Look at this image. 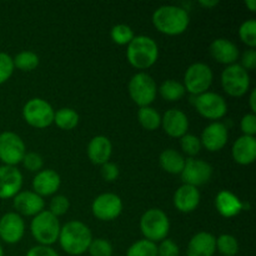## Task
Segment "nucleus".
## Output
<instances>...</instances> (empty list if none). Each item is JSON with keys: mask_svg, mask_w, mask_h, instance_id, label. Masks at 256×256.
I'll return each instance as SVG.
<instances>
[{"mask_svg": "<svg viewBox=\"0 0 256 256\" xmlns=\"http://www.w3.org/2000/svg\"><path fill=\"white\" fill-rule=\"evenodd\" d=\"M152 20L158 32L169 36L182 34L190 24L188 10L178 5H162L158 8Z\"/></svg>", "mask_w": 256, "mask_h": 256, "instance_id": "obj_1", "label": "nucleus"}, {"mask_svg": "<svg viewBox=\"0 0 256 256\" xmlns=\"http://www.w3.org/2000/svg\"><path fill=\"white\" fill-rule=\"evenodd\" d=\"M92 240L89 226L79 220H72L62 226L58 242L66 254L78 256L88 252Z\"/></svg>", "mask_w": 256, "mask_h": 256, "instance_id": "obj_2", "label": "nucleus"}, {"mask_svg": "<svg viewBox=\"0 0 256 256\" xmlns=\"http://www.w3.org/2000/svg\"><path fill=\"white\" fill-rule=\"evenodd\" d=\"M158 58H159V46L152 38L146 35H138L128 45L126 59L135 69H149L156 62Z\"/></svg>", "mask_w": 256, "mask_h": 256, "instance_id": "obj_3", "label": "nucleus"}, {"mask_svg": "<svg viewBox=\"0 0 256 256\" xmlns=\"http://www.w3.org/2000/svg\"><path fill=\"white\" fill-rule=\"evenodd\" d=\"M60 229L62 226L59 220L49 210H44L40 214L35 215L30 224L32 238L39 242V245H45V246H52L58 242Z\"/></svg>", "mask_w": 256, "mask_h": 256, "instance_id": "obj_4", "label": "nucleus"}, {"mask_svg": "<svg viewBox=\"0 0 256 256\" xmlns=\"http://www.w3.org/2000/svg\"><path fill=\"white\" fill-rule=\"evenodd\" d=\"M140 230L144 235V239L155 244L162 242L169 234V218L162 210L156 208L146 210L140 219Z\"/></svg>", "mask_w": 256, "mask_h": 256, "instance_id": "obj_5", "label": "nucleus"}, {"mask_svg": "<svg viewBox=\"0 0 256 256\" xmlns=\"http://www.w3.org/2000/svg\"><path fill=\"white\" fill-rule=\"evenodd\" d=\"M129 95L132 102L139 108L150 106L156 99L158 86L155 80L144 72L132 75L128 85Z\"/></svg>", "mask_w": 256, "mask_h": 256, "instance_id": "obj_6", "label": "nucleus"}, {"mask_svg": "<svg viewBox=\"0 0 256 256\" xmlns=\"http://www.w3.org/2000/svg\"><path fill=\"white\" fill-rule=\"evenodd\" d=\"M212 70L209 65L204 62H194L186 69L184 75V88L192 96H198L200 94H204L212 86Z\"/></svg>", "mask_w": 256, "mask_h": 256, "instance_id": "obj_7", "label": "nucleus"}, {"mask_svg": "<svg viewBox=\"0 0 256 256\" xmlns=\"http://www.w3.org/2000/svg\"><path fill=\"white\" fill-rule=\"evenodd\" d=\"M54 112L52 105L42 98L30 99L22 108V118L30 126L45 129L54 122Z\"/></svg>", "mask_w": 256, "mask_h": 256, "instance_id": "obj_8", "label": "nucleus"}, {"mask_svg": "<svg viewBox=\"0 0 256 256\" xmlns=\"http://www.w3.org/2000/svg\"><path fill=\"white\" fill-rule=\"evenodd\" d=\"M222 86L230 96H244L250 88L249 72L240 66V64L229 65L222 72Z\"/></svg>", "mask_w": 256, "mask_h": 256, "instance_id": "obj_9", "label": "nucleus"}, {"mask_svg": "<svg viewBox=\"0 0 256 256\" xmlns=\"http://www.w3.org/2000/svg\"><path fill=\"white\" fill-rule=\"evenodd\" d=\"M26 154V146L18 134L4 132L0 134V160L4 165L16 166Z\"/></svg>", "mask_w": 256, "mask_h": 256, "instance_id": "obj_10", "label": "nucleus"}, {"mask_svg": "<svg viewBox=\"0 0 256 256\" xmlns=\"http://www.w3.org/2000/svg\"><path fill=\"white\" fill-rule=\"evenodd\" d=\"M194 106L202 118L208 120H219L228 112V104L222 95L206 92L194 96Z\"/></svg>", "mask_w": 256, "mask_h": 256, "instance_id": "obj_11", "label": "nucleus"}, {"mask_svg": "<svg viewBox=\"0 0 256 256\" xmlns=\"http://www.w3.org/2000/svg\"><path fill=\"white\" fill-rule=\"evenodd\" d=\"M122 212V200L119 195L112 192H104L94 199L92 204V212L100 222H112L120 216Z\"/></svg>", "mask_w": 256, "mask_h": 256, "instance_id": "obj_12", "label": "nucleus"}, {"mask_svg": "<svg viewBox=\"0 0 256 256\" xmlns=\"http://www.w3.org/2000/svg\"><path fill=\"white\" fill-rule=\"evenodd\" d=\"M182 180L184 184L192 185V186H202L208 184L212 176V166L209 162L202 159L195 158H188L185 160V166L182 169Z\"/></svg>", "mask_w": 256, "mask_h": 256, "instance_id": "obj_13", "label": "nucleus"}, {"mask_svg": "<svg viewBox=\"0 0 256 256\" xmlns=\"http://www.w3.org/2000/svg\"><path fill=\"white\" fill-rule=\"evenodd\" d=\"M25 234V222L18 212H6L0 219V239L6 244H16Z\"/></svg>", "mask_w": 256, "mask_h": 256, "instance_id": "obj_14", "label": "nucleus"}, {"mask_svg": "<svg viewBox=\"0 0 256 256\" xmlns=\"http://www.w3.org/2000/svg\"><path fill=\"white\" fill-rule=\"evenodd\" d=\"M228 139H229V132H228L226 125L214 122L205 128L200 142H202V146L205 148L208 152H215L224 149L225 145L228 144Z\"/></svg>", "mask_w": 256, "mask_h": 256, "instance_id": "obj_15", "label": "nucleus"}, {"mask_svg": "<svg viewBox=\"0 0 256 256\" xmlns=\"http://www.w3.org/2000/svg\"><path fill=\"white\" fill-rule=\"evenodd\" d=\"M22 174L16 166H0V199H12L22 192Z\"/></svg>", "mask_w": 256, "mask_h": 256, "instance_id": "obj_16", "label": "nucleus"}, {"mask_svg": "<svg viewBox=\"0 0 256 256\" xmlns=\"http://www.w3.org/2000/svg\"><path fill=\"white\" fill-rule=\"evenodd\" d=\"M162 126L170 138L180 139L185 134H188L189 119L182 110L170 109L162 116Z\"/></svg>", "mask_w": 256, "mask_h": 256, "instance_id": "obj_17", "label": "nucleus"}, {"mask_svg": "<svg viewBox=\"0 0 256 256\" xmlns=\"http://www.w3.org/2000/svg\"><path fill=\"white\" fill-rule=\"evenodd\" d=\"M12 205L19 215L34 218L44 212L45 202L34 192H20L12 198Z\"/></svg>", "mask_w": 256, "mask_h": 256, "instance_id": "obj_18", "label": "nucleus"}, {"mask_svg": "<svg viewBox=\"0 0 256 256\" xmlns=\"http://www.w3.org/2000/svg\"><path fill=\"white\" fill-rule=\"evenodd\" d=\"M62 179L52 169H42L32 179V192L39 196H50L59 190Z\"/></svg>", "mask_w": 256, "mask_h": 256, "instance_id": "obj_19", "label": "nucleus"}, {"mask_svg": "<svg viewBox=\"0 0 256 256\" xmlns=\"http://www.w3.org/2000/svg\"><path fill=\"white\" fill-rule=\"evenodd\" d=\"M209 52L214 60H216L220 64H224L226 66L232 64H236V60L239 59V49L232 40L220 39L214 40L209 46Z\"/></svg>", "mask_w": 256, "mask_h": 256, "instance_id": "obj_20", "label": "nucleus"}, {"mask_svg": "<svg viewBox=\"0 0 256 256\" xmlns=\"http://www.w3.org/2000/svg\"><path fill=\"white\" fill-rule=\"evenodd\" d=\"M200 192L198 188L192 186V185L182 184L174 194V206L176 210L184 214H189L196 210L200 204Z\"/></svg>", "mask_w": 256, "mask_h": 256, "instance_id": "obj_21", "label": "nucleus"}, {"mask_svg": "<svg viewBox=\"0 0 256 256\" xmlns=\"http://www.w3.org/2000/svg\"><path fill=\"white\" fill-rule=\"evenodd\" d=\"M216 252V238L206 232H200L190 239L186 256H214Z\"/></svg>", "mask_w": 256, "mask_h": 256, "instance_id": "obj_22", "label": "nucleus"}, {"mask_svg": "<svg viewBox=\"0 0 256 256\" xmlns=\"http://www.w3.org/2000/svg\"><path fill=\"white\" fill-rule=\"evenodd\" d=\"M88 158L94 165H104L110 160L112 152V145L109 138L104 135L94 136L88 144Z\"/></svg>", "mask_w": 256, "mask_h": 256, "instance_id": "obj_23", "label": "nucleus"}, {"mask_svg": "<svg viewBox=\"0 0 256 256\" xmlns=\"http://www.w3.org/2000/svg\"><path fill=\"white\" fill-rule=\"evenodd\" d=\"M232 159L239 165H250L256 159V140L255 136L242 135L232 144Z\"/></svg>", "mask_w": 256, "mask_h": 256, "instance_id": "obj_24", "label": "nucleus"}, {"mask_svg": "<svg viewBox=\"0 0 256 256\" xmlns=\"http://www.w3.org/2000/svg\"><path fill=\"white\" fill-rule=\"evenodd\" d=\"M245 205L242 200L229 190H220L215 198V208L222 218H234L242 212Z\"/></svg>", "mask_w": 256, "mask_h": 256, "instance_id": "obj_25", "label": "nucleus"}, {"mask_svg": "<svg viewBox=\"0 0 256 256\" xmlns=\"http://www.w3.org/2000/svg\"><path fill=\"white\" fill-rule=\"evenodd\" d=\"M185 158L174 149H166L160 154L159 164L162 170L172 175H180L185 166Z\"/></svg>", "mask_w": 256, "mask_h": 256, "instance_id": "obj_26", "label": "nucleus"}, {"mask_svg": "<svg viewBox=\"0 0 256 256\" xmlns=\"http://www.w3.org/2000/svg\"><path fill=\"white\" fill-rule=\"evenodd\" d=\"M158 92H159L160 96L166 102H179L180 99H182L186 92L184 85L182 82H176V80H165L159 88H158Z\"/></svg>", "mask_w": 256, "mask_h": 256, "instance_id": "obj_27", "label": "nucleus"}, {"mask_svg": "<svg viewBox=\"0 0 256 256\" xmlns=\"http://www.w3.org/2000/svg\"><path fill=\"white\" fill-rule=\"evenodd\" d=\"M54 124L62 130H72L79 124V114L72 108H62L54 112Z\"/></svg>", "mask_w": 256, "mask_h": 256, "instance_id": "obj_28", "label": "nucleus"}, {"mask_svg": "<svg viewBox=\"0 0 256 256\" xmlns=\"http://www.w3.org/2000/svg\"><path fill=\"white\" fill-rule=\"evenodd\" d=\"M138 120L144 129L149 132H154L158 128L162 126V116L159 112L152 106L139 108L138 110Z\"/></svg>", "mask_w": 256, "mask_h": 256, "instance_id": "obj_29", "label": "nucleus"}, {"mask_svg": "<svg viewBox=\"0 0 256 256\" xmlns=\"http://www.w3.org/2000/svg\"><path fill=\"white\" fill-rule=\"evenodd\" d=\"M12 62H14V68L22 70V72H32L39 66L40 60L34 52L24 50L15 55V58H12Z\"/></svg>", "mask_w": 256, "mask_h": 256, "instance_id": "obj_30", "label": "nucleus"}, {"mask_svg": "<svg viewBox=\"0 0 256 256\" xmlns=\"http://www.w3.org/2000/svg\"><path fill=\"white\" fill-rule=\"evenodd\" d=\"M216 250L222 256H236L239 252V242L230 234H222L216 239Z\"/></svg>", "mask_w": 256, "mask_h": 256, "instance_id": "obj_31", "label": "nucleus"}, {"mask_svg": "<svg viewBox=\"0 0 256 256\" xmlns=\"http://www.w3.org/2000/svg\"><path fill=\"white\" fill-rule=\"evenodd\" d=\"M126 256H158V245L146 239L138 240L128 249Z\"/></svg>", "mask_w": 256, "mask_h": 256, "instance_id": "obj_32", "label": "nucleus"}, {"mask_svg": "<svg viewBox=\"0 0 256 256\" xmlns=\"http://www.w3.org/2000/svg\"><path fill=\"white\" fill-rule=\"evenodd\" d=\"M110 36H112V40L115 44L120 45V46H124V45H129L130 42H132V40L134 39L135 35L129 25L118 24L112 28Z\"/></svg>", "mask_w": 256, "mask_h": 256, "instance_id": "obj_33", "label": "nucleus"}, {"mask_svg": "<svg viewBox=\"0 0 256 256\" xmlns=\"http://www.w3.org/2000/svg\"><path fill=\"white\" fill-rule=\"evenodd\" d=\"M239 36L249 49H255L256 46V22L255 19H249L242 22L239 28Z\"/></svg>", "mask_w": 256, "mask_h": 256, "instance_id": "obj_34", "label": "nucleus"}, {"mask_svg": "<svg viewBox=\"0 0 256 256\" xmlns=\"http://www.w3.org/2000/svg\"><path fill=\"white\" fill-rule=\"evenodd\" d=\"M180 148L188 156L194 158L199 154L202 146L200 138L192 134H185L184 136L180 138Z\"/></svg>", "mask_w": 256, "mask_h": 256, "instance_id": "obj_35", "label": "nucleus"}, {"mask_svg": "<svg viewBox=\"0 0 256 256\" xmlns=\"http://www.w3.org/2000/svg\"><path fill=\"white\" fill-rule=\"evenodd\" d=\"M88 252L90 256H112V245L109 240L98 238L92 240Z\"/></svg>", "mask_w": 256, "mask_h": 256, "instance_id": "obj_36", "label": "nucleus"}, {"mask_svg": "<svg viewBox=\"0 0 256 256\" xmlns=\"http://www.w3.org/2000/svg\"><path fill=\"white\" fill-rule=\"evenodd\" d=\"M69 208V199H68L66 196H64V195H55V196H52V200H50L49 212L56 218L62 216V215L66 214Z\"/></svg>", "mask_w": 256, "mask_h": 256, "instance_id": "obj_37", "label": "nucleus"}, {"mask_svg": "<svg viewBox=\"0 0 256 256\" xmlns=\"http://www.w3.org/2000/svg\"><path fill=\"white\" fill-rule=\"evenodd\" d=\"M14 62L12 58L6 52H0V85L10 79L14 72Z\"/></svg>", "mask_w": 256, "mask_h": 256, "instance_id": "obj_38", "label": "nucleus"}, {"mask_svg": "<svg viewBox=\"0 0 256 256\" xmlns=\"http://www.w3.org/2000/svg\"><path fill=\"white\" fill-rule=\"evenodd\" d=\"M22 165L26 170L32 172H39L44 166V159L38 152H26L22 158Z\"/></svg>", "mask_w": 256, "mask_h": 256, "instance_id": "obj_39", "label": "nucleus"}, {"mask_svg": "<svg viewBox=\"0 0 256 256\" xmlns=\"http://www.w3.org/2000/svg\"><path fill=\"white\" fill-rule=\"evenodd\" d=\"M180 249L172 239H164L158 245V256H179Z\"/></svg>", "mask_w": 256, "mask_h": 256, "instance_id": "obj_40", "label": "nucleus"}, {"mask_svg": "<svg viewBox=\"0 0 256 256\" xmlns=\"http://www.w3.org/2000/svg\"><path fill=\"white\" fill-rule=\"evenodd\" d=\"M240 129H242V135L246 136H255L256 134V116L255 114L250 112L242 116L240 122Z\"/></svg>", "mask_w": 256, "mask_h": 256, "instance_id": "obj_41", "label": "nucleus"}, {"mask_svg": "<svg viewBox=\"0 0 256 256\" xmlns=\"http://www.w3.org/2000/svg\"><path fill=\"white\" fill-rule=\"evenodd\" d=\"M100 172H102V176L105 182H115V180L119 178V168H118L116 164L114 162H105L104 165H102V169H100Z\"/></svg>", "mask_w": 256, "mask_h": 256, "instance_id": "obj_42", "label": "nucleus"}, {"mask_svg": "<svg viewBox=\"0 0 256 256\" xmlns=\"http://www.w3.org/2000/svg\"><path fill=\"white\" fill-rule=\"evenodd\" d=\"M240 66L244 68L248 72H249L250 70L255 69L256 68V50L255 49H248L242 52Z\"/></svg>", "mask_w": 256, "mask_h": 256, "instance_id": "obj_43", "label": "nucleus"}, {"mask_svg": "<svg viewBox=\"0 0 256 256\" xmlns=\"http://www.w3.org/2000/svg\"><path fill=\"white\" fill-rule=\"evenodd\" d=\"M25 256H59V254L52 246L36 245V246H32Z\"/></svg>", "mask_w": 256, "mask_h": 256, "instance_id": "obj_44", "label": "nucleus"}, {"mask_svg": "<svg viewBox=\"0 0 256 256\" xmlns=\"http://www.w3.org/2000/svg\"><path fill=\"white\" fill-rule=\"evenodd\" d=\"M249 106H250V110H252V114H255L256 112V89H252V92H250Z\"/></svg>", "mask_w": 256, "mask_h": 256, "instance_id": "obj_45", "label": "nucleus"}, {"mask_svg": "<svg viewBox=\"0 0 256 256\" xmlns=\"http://www.w3.org/2000/svg\"><path fill=\"white\" fill-rule=\"evenodd\" d=\"M218 4H219L218 0H200L199 2L200 6L205 8V9H212V8L216 6Z\"/></svg>", "mask_w": 256, "mask_h": 256, "instance_id": "obj_46", "label": "nucleus"}, {"mask_svg": "<svg viewBox=\"0 0 256 256\" xmlns=\"http://www.w3.org/2000/svg\"><path fill=\"white\" fill-rule=\"evenodd\" d=\"M245 5L249 8V10L252 12H256V2H255V0H246V2H245Z\"/></svg>", "mask_w": 256, "mask_h": 256, "instance_id": "obj_47", "label": "nucleus"}, {"mask_svg": "<svg viewBox=\"0 0 256 256\" xmlns=\"http://www.w3.org/2000/svg\"><path fill=\"white\" fill-rule=\"evenodd\" d=\"M0 256H4V249H2V244H0Z\"/></svg>", "mask_w": 256, "mask_h": 256, "instance_id": "obj_48", "label": "nucleus"}]
</instances>
